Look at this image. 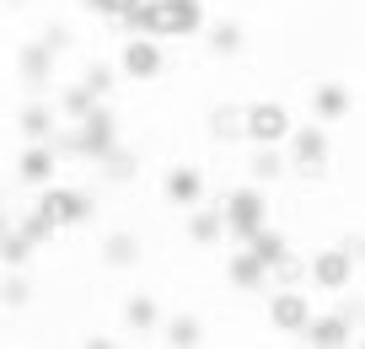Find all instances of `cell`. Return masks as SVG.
I'll use <instances>...</instances> for the list:
<instances>
[{
  "instance_id": "20",
  "label": "cell",
  "mask_w": 365,
  "mask_h": 349,
  "mask_svg": "<svg viewBox=\"0 0 365 349\" xmlns=\"http://www.w3.org/2000/svg\"><path fill=\"white\" fill-rule=\"evenodd\" d=\"M124 323L145 333V328H156V323H161V312H156V301H150V295H135V301L124 306Z\"/></svg>"
},
{
  "instance_id": "1",
  "label": "cell",
  "mask_w": 365,
  "mask_h": 349,
  "mask_svg": "<svg viewBox=\"0 0 365 349\" xmlns=\"http://www.w3.org/2000/svg\"><path fill=\"white\" fill-rule=\"evenodd\" d=\"M118 22L129 33H150V38H194L205 27V11H199V0H140Z\"/></svg>"
},
{
  "instance_id": "7",
  "label": "cell",
  "mask_w": 365,
  "mask_h": 349,
  "mask_svg": "<svg viewBox=\"0 0 365 349\" xmlns=\"http://www.w3.org/2000/svg\"><path fill=\"white\" fill-rule=\"evenodd\" d=\"M118 70H124L129 81H150V76L161 70V44H156L150 33H135V38L124 44V54H118Z\"/></svg>"
},
{
  "instance_id": "11",
  "label": "cell",
  "mask_w": 365,
  "mask_h": 349,
  "mask_svg": "<svg viewBox=\"0 0 365 349\" xmlns=\"http://www.w3.org/2000/svg\"><path fill=\"white\" fill-rule=\"evenodd\" d=\"M226 280L231 285H242V290H263V285H269V263L258 258V253H237V258L226 263Z\"/></svg>"
},
{
  "instance_id": "23",
  "label": "cell",
  "mask_w": 365,
  "mask_h": 349,
  "mask_svg": "<svg viewBox=\"0 0 365 349\" xmlns=\"http://www.w3.org/2000/svg\"><path fill=\"white\" fill-rule=\"evenodd\" d=\"M97 102H103V97H97V91H91L86 81H81L76 91H65V113H70V118H76V124H81V118H86L91 108H97Z\"/></svg>"
},
{
  "instance_id": "15",
  "label": "cell",
  "mask_w": 365,
  "mask_h": 349,
  "mask_svg": "<svg viewBox=\"0 0 365 349\" xmlns=\"http://www.w3.org/2000/svg\"><path fill=\"white\" fill-rule=\"evenodd\" d=\"M33 248H38V242L27 237V231H6V237H0V263H6V269H27Z\"/></svg>"
},
{
  "instance_id": "9",
  "label": "cell",
  "mask_w": 365,
  "mask_h": 349,
  "mask_svg": "<svg viewBox=\"0 0 365 349\" xmlns=\"http://www.w3.org/2000/svg\"><path fill=\"white\" fill-rule=\"evenodd\" d=\"M290 156H296L301 172H322V167H328V135H322L317 124L296 129V140H290Z\"/></svg>"
},
{
  "instance_id": "32",
  "label": "cell",
  "mask_w": 365,
  "mask_h": 349,
  "mask_svg": "<svg viewBox=\"0 0 365 349\" xmlns=\"http://www.w3.org/2000/svg\"><path fill=\"white\" fill-rule=\"evenodd\" d=\"M0 295H6L11 306H22V301H27V285H22V280H6V290H0Z\"/></svg>"
},
{
  "instance_id": "17",
  "label": "cell",
  "mask_w": 365,
  "mask_h": 349,
  "mask_svg": "<svg viewBox=\"0 0 365 349\" xmlns=\"http://www.w3.org/2000/svg\"><path fill=\"white\" fill-rule=\"evenodd\" d=\"M103 258L113 263V269H124V263H135V258H140V242L129 237V231H113V237L103 242Z\"/></svg>"
},
{
  "instance_id": "16",
  "label": "cell",
  "mask_w": 365,
  "mask_h": 349,
  "mask_svg": "<svg viewBox=\"0 0 365 349\" xmlns=\"http://www.w3.org/2000/svg\"><path fill=\"white\" fill-rule=\"evenodd\" d=\"M312 108H317V118H344V113H349V91L344 86H317Z\"/></svg>"
},
{
  "instance_id": "5",
  "label": "cell",
  "mask_w": 365,
  "mask_h": 349,
  "mask_svg": "<svg viewBox=\"0 0 365 349\" xmlns=\"http://www.w3.org/2000/svg\"><path fill=\"white\" fill-rule=\"evenodd\" d=\"M38 210H43L48 221L65 231V226H81V221L91 215V199H86L81 188H54V183H48V188L38 193Z\"/></svg>"
},
{
  "instance_id": "31",
  "label": "cell",
  "mask_w": 365,
  "mask_h": 349,
  "mask_svg": "<svg viewBox=\"0 0 365 349\" xmlns=\"http://www.w3.org/2000/svg\"><path fill=\"white\" fill-rule=\"evenodd\" d=\"M307 269H312V263L290 258V253H285V258H279V263H274V274H279V280H285V285H290V280H301V274H307Z\"/></svg>"
},
{
  "instance_id": "28",
  "label": "cell",
  "mask_w": 365,
  "mask_h": 349,
  "mask_svg": "<svg viewBox=\"0 0 365 349\" xmlns=\"http://www.w3.org/2000/svg\"><path fill=\"white\" fill-rule=\"evenodd\" d=\"M210 49H215V54H237V49H242V33H237L231 22H220L215 38H210Z\"/></svg>"
},
{
  "instance_id": "19",
  "label": "cell",
  "mask_w": 365,
  "mask_h": 349,
  "mask_svg": "<svg viewBox=\"0 0 365 349\" xmlns=\"http://www.w3.org/2000/svg\"><path fill=\"white\" fill-rule=\"evenodd\" d=\"M247 248L258 253V258L269 263V269H274V263H279V258H285V253H290V248H285V237H279V231H269V226H263V231H258V237L247 242Z\"/></svg>"
},
{
  "instance_id": "8",
  "label": "cell",
  "mask_w": 365,
  "mask_h": 349,
  "mask_svg": "<svg viewBox=\"0 0 365 349\" xmlns=\"http://www.w3.org/2000/svg\"><path fill=\"white\" fill-rule=\"evenodd\" d=\"M269 323L279 328V333H301V328L312 323V301H307L301 290H279V295L269 301Z\"/></svg>"
},
{
  "instance_id": "6",
  "label": "cell",
  "mask_w": 365,
  "mask_h": 349,
  "mask_svg": "<svg viewBox=\"0 0 365 349\" xmlns=\"http://www.w3.org/2000/svg\"><path fill=\"white\" fill-rule=\"evenodd\" d=\"M307 274H312V285H317V290H344V285H349V274H354V242L317 253Z\"/></svg>"
},
{
  "instance_id": "3",
  "label": "cell",
  "mask_w": 365,
  "mask_h": 349,
  "mask_svg": "<svg viewBox=\"0 0 365 349\" xmlns=\"http://www.w3.org/2000/svg\"><path fill=\"white\" fill-rule=\"evenodd\" d=\"M242 135L252 146H279L290 135V113L279 102H252V108H242Z\"/></svg>"
},
{
  "instance_id": "30",
  "label": "cell",
  "mask_w": 365,
  "mask_h": 349,
  "mask_svg": "<svg viewBox=\"0 0 365 349\" xmlns=\"http://www.w3.org/2000/svg\"><path fill=\"white\" fill-rule=\"evenodd\" d=\"M86 6H91L97 16H113V22H118V16H124L129 6H140V0H86Z\"/></svg>"
},
{
  "instance_id": "14",
  "label": "cell",
  "mask_w": 365,
  "mask_h": 349,
  "mask_svg": "<svg viewBox=\"0 0 365 349\" xmlns=\"http://www.w3.org/2000/svg\"><path fill=\"white\" fill-rule=\"evenodd\" d=\"M48 65H54V38L22 49V76L33 81V86H43V81H48Z\"/></svg>"
},
{
  "instance_id": "21",
  "label": "cell",
  "mask_w": 365,
  "mask_h": 349,
  "mask_svg": "<svg viewBox=\"0 0 365 349\" xmlns=\"http://www.w3.org/2000/svg\"><path fill=\"white\" fill-rule=\"evenodd\" d=\"M48 129H54V113H48L43 102H33V108L22 113V135H27V140H43Z\"/></svg>"
},
{
  "instance_id": "10",
  "label": "cell",
  "mask_w": 365,
  "mask_h": 349,
  "mask_svg": "<svg viewBox=\"0 0 365 349\" xmlns=\"http://www.w3.org/2000/svg\"><path fill=\"white\" fill-rule=\"evenodd\" d=\"M161 193H167L172 204L188 210V204H199V193H205V178H199L194 167H172L167 178H161Z\"/></svg>"
},
{
  "instance_id": "18",
  "label": "cell",
  "mask_w": 365,
  "mask_h": 349,
  "mask_svg": "<svg viewBox=\"0 0 365 349\" xmlns=\"http://www.w3.org/2000/svg\"><path fill=\"white\" fill-rule=\"evenodd\" d=\"M220 231H226V210H199L194 221H188V237L194 242H215Z\"/></svg>"
},
{
  "instance_id": "25",
  "label": "cell",
  "mask_w": 365,
  "mask_h": 349,
  "mask_svg": "<svg viewBox=\"0 0 365 349\" xmlns=\"http://www.w3.org/2000/svg\"><path fill=\"white\" fill-rule=\"evenodd\" d=\"M16 231H27L33 242H48V237L59 231V226H54V221H48V215H43V210L33 204V215H22V226H16Z\"/></svg>"
},
{
  "instance_id": "2",
  "label": "cell",
  "mask_w": 365,
  "mask_h": 349,
  "mask_svg": "<svg viewBox=\"0 0 365 349\" xmlns=\"http://www.w3.org/2000/svg\"><path fill=\"white\" fill-rule=\"evenodd\" d=\"M220 210H226V231H231L237 242H252L263 226H269V199H263L258 188L226 193V204H220Z\"/></svg>"
},
{
  "instance_id": "27",
  "label": "cell",
  "mask_w": 365,
  "mask_h": 349,
  "mask_svg": "<svg viewBox=\"0 0 365 349\" xmlns=\"http://www.w3.org/2000/svg\"><path fill=\"white\" fill-rule=\"evenodd\" d=\"M103 167H108V178H118V183H124L129 178V172H135V156H129V151H108V156H103Z\"/></svg>"
},
{
  "instance_id": "22",
  "label": "cell",
  "mask_w": 365,
  "mask_h": 349,
  "mask_svg": "<svg viewBox=\"0 0 365 349\" xmlns=\"http://www.w3.org/2000/svg\"><path fill=\"white\" fill-rule=\"evenodd\" d=\"M167 344L172 349H194L199 344V323H194V317H172V323H167Z\"/></svg>"
},
{
  "instance_id": "24",
  "label": "cell",
  "mask_w": 365,
  "mask_h": 349,
  "mask_svg": "<svg viewBox=\"0 0 365 349\" xmlns=\"http://www.w3.org/2000/svg\"><path fill=\"white\" fill-rule=\"evenodd\" d=\"M210 129H215V140H237L242 135V113L237 108H215L210 113Z\"/></svg>"
},
{
  "instance_id": "4",
  "label": "cell",
  "mask_w": 365,
  "mask_h": 349,
  "mask_svg": "<svg viewBox=\"0 0 365 349\" xmlns=\"http://www.w3.org/2000/svg\"><path fill=\"white\" fill-rule=\"evenodd\" d=\"M113 140H118V129H113V113H108L103 102H97V108H91L86 118H81V129H76V140H70V146H76L81 156H97V161H103L108 151H113Z\"/></svg>"
},
{
  "instance_id": "26",
  "label": "cell",
  "mask_w": 365,
  "mask_h": 349,
  "mask_svg": "<svg viewBox=\"0 0 365 349\" xmlns=\"http://www.w3.org/2000/svg\"><path fill=\"white\" fill-rule=\"evenodd\" d=\"M247 172L263 183V178H279V172H285V161L274 156V146H258V156H252V167H247Z\"/></svg>"
},
{
  "instance_id": "33",
  "label": "cell",
  "mask_w": 365,
  "mask_h": 349,
  "mask_svg": "<svg viewBox=\"0 0 365 349\" xmlns=\"http://www.w3.org/2000/svg\"><path fill=\"white\" fill-rule=\"evenodd\" d=\"M6 231H11V226H6V215H0V237H6Z\"/></svg>"
},
{
  "instance_id": "29",
  "label": "cell",
  "mask_w": 365,
  "mask_h": 349,
  "mask_svg": "<svg viewBox=\"0 0 365 349\" xmlns=\"http://www.w3.org/2000/svg\"><path fill=\"white\" fill-rule=\"evenodd\" d=\"M86 86L97 91V97H108V91H113V70H108V65H91L86 70Z\"/></svg>"
},
{
  "instance_id": "12",
  "label": "cell",
  "mask_w": 365,
  "mask_h": 349,
  "mask_svg": "<svg viewBox=\"0 0 365 349\" xmlns=\"http://www.w3.org/2000/svg\"><path fill=\"white\" fill-rule=\"evenodd\" d=\"M16 172H22V183H33V188H48V183H54V146H43V140L27 146Z\"/></svg>"
},
{
  "instance_id": "13",
  "label": "cell",
  "mask_w": 365,
  "mask_h": 349,
  "mask_svg": "<svg viewBox=\"0 0 365 349\" xmlns=\"http://www.w3.org/2000/svg\"><path fill=\"white\" fill-rule=\"evenodd\" d=\"M301 338L307 344H317V349H333V344H349V317H312L307 328H301Z\"/></svg>"
}]
</instances>
